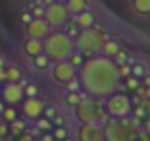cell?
<instances>
[{
  "label": "cell",
  "instance_id": "cell-11",
  "mask_svg": "<svg viewBox=\"0 0 150 141\" xmlns=\"http://www.w3.org/2000/svg\"><path fill=\"white\" fill-rule=\"evenodd\" d=\"M51 27L50 23L44 20V18H34L32 21H28L25 25V34L27 37L30 39H39V41H44L50 34H51Z\"/></svg>",
  "mask_w": 150,
  "mask_h": 141
},
{
  "label": "cell",
  "instance_id": "cell-1",
  "mask_svg": "<svg viewBox=\"0 0 150 141\" xmlns=\"http://www.w3.org/2000/svg\"><path fill=\"white\" fill-rule=\"evenodd\" d=\"M78 80L83 92L96 99H106L118 92L122 76L117 62L106 55H96L83 60L78 69Z\"/></svg>",
  "mask_w": 150,
  "mask_h": 141
},
{
  "label": "cell",
  "instance_id": "cell-36",
  "mask_svg": "<svg viewBox=\"0 0 150 141\" xmlns=\"http://www.w3.org/2000/svg\"><path fill=\"white\" fill-rule=\"evenodd\" d=\"M2 122H4V120H2V115H0V123H2Z\"/></svg>",
  "mask_w": 150,
  "mask_h": 141
},
{
  "label": "cell",
  "instance_id": "cell-2",
  "mask_svg": "<svg viewBox=\"0 0 150 141\" xmlns=\"http://www.w3.org/2000/svg\"><path fill=\"white\" fill-rule=\"evenodd\" d=\"M76 51V42L71 39V35L64 32H51L44 39V55L55 63L62 60H69V56Z\"/></svg>",
  "mask_w": 150,
  "mask_h": 141
},
{
  "label": "cell",
  "instance_id": "cell-22",
  "mask_svg": "<svg viewBox=\"0 0 150 141\" xmlns=\"http://www.w3.org/2000/svg\"><path fill=\"white\" fill-rule=\"evenodd\" d=\"M134 9L139 14H148L150 13V0H134Z\"/></svg>",
  "mask_w": 150,
  "mask_h": 141
},
{
  "label": "cell",
  "instance_id": "cell-28",
  "mask_svg": "<svg viewBox=\"0 0 150 141\" xmlns=\"http://www.w3.org/2000/svg\"><path fill=\"white\" fill-rule=\"evenodd\" d=\"M23 92H25V97H34L37 95V87L34 83H28L27 87H23Z\"/></svg>",
  "mask_w": 150,
  "mask_h": 141
},
{
  "label": "cell",
  "instance_id": "cell-16",
  "mask_svg": "<svg viewBox=\"0 0 150 141\" xmlns=\"http://www.w3.org/2000/svg\"><path fill=\"white\" fill-rule=\"evenodd\" d=\"M4 74H6V83H20V80L23 76L20 67H16V65H6Z\"/></svg>",
  "mask_w": 150,
  "mask_h": 141
},
{
  "label": "cell",
  "instance_id": "cell-14",
  "mask_svg": "<svg viewBox=\"0 0 150 141\" xmlns=\"http://www.w3.org/2000/svg\"><path fill=\"white\" fill-rule=\"evenodd\" d=\"M65 7L69 9L71 14H81L83 11L88 9V0H67L65 2Z\"/></svg>",
  "mask_w": 150,
  "mask_h": 141
},
{
  "label": "cell",
  "instance_id": "cell-27",
  "mask_svg": "<svg viewBox=\"0 0 150 141\" xmlns=\"http://www.w3.org/2000/svg\"><path fill=\"white\" fill-rule=\"evenodd\" d=\"M125 87H127L129 90H134V88L139 87V80L134 78V76H127V78H125Z\"/></svg>",
  "mask_w": 150,
  "mask_h": 141
},
{
  "label": "cell",
  "instance_id": "cell-26",
  "mask_svg": "<svg viewBox=\"0 0 150 141\" xmlns=\"http://www.w3.org/2000/svg\"><path fill=\"white\" fill-rule=\"evenodd\" d=\"M69 62H71L74 67H78V69H80V65L83 63V55H81L80 51H74V53L69 56Z\"/></svg>",
  "mask_w": 150,
  "mask_h": 141
},
{
  "label": "cell",
  "instance_id": "cell-8",
  "mask_svg": "<svg viewBox=\"0 0 150 141\" xmlns=\"http://www.w3.org/2000/svg\"><path fill=\"white\" fill-rule=\"evenodd\" d=\"M20 106H21V115H23V118H25V120L35 122V120H39L41 116H44L46 104H44V101H42L39 95L25 97V99H23V102H21Z\"/></svg>",
  "mask_w": 150,
  "mask_h": 141
},
{
  "label": "cell",
  "instance_id": "cell-32",
  "mask_svg": "<svg viewBox=\"0 0 150 141\" xmlns=\"http://www.w3.org/2000/svg\"><path fill=\"white\" fill-rule=\"evenodd\" d=\"M18 137H20V141H32V137H30L28 134H25V132H23V134H20Z\"/></svg>",
  "mask_w": 150,
  "mask_h": 141
},
{
  "label": "cell",
  "instance_id": "cell-15",
  "mask_svg": "<svg viewBox=\"0 0 150 141\" xmlns=\"http://www.w3.org/2000/svg\"><path fill=\"white\" fill-rule=\"evenodd\" d=\"M76 23H78V27H80L81 30H87V28H92V25L96 23V18H94V14L87 9V11H83L81 14H76Z\"/></svg>",
  "mask_w": 150,
  "mask_h": 141
},
{
  "label": "cell",
  "instance_id": "cell-33",
  "mask_svg": "<svg viewBox=\"0 0 150 141\" xmlns=\"http://www.w3.org/2000/svg\"><path fill=\"white\" fill-rule=\"evenodd\" d=\"M4 108H6V102L0 99V115H2V111H4Z\"/></svg>",
  "mask_w": 150,
  "mask_h": 141
},
{
  "label": "cell",
  "instance_id": "cell-5",
  "mask_svg": "<svg viewBox=\"0 0 150 141\" xmlns=\"http://www.w3.org/2000/svg\"><path fill=\"white\" fill-rule=\"evenodd\" d=\"M106 141H134V129L125 118H111L104 125Z\"/></svg>",
  "mask_w": 150,
  "mask_h": 141
},
{
  "label": "cell",
  "instance_id": "cell-30",
  "mask_svg": "<svg viewBox=\"0 0 150 141\" xmlns=\"http://www.w3.org/2000/svg\"><path fill=\"white\" fill-rule=\"evenodd\" d=\"M7 132H9V123L2 122V123H0V137H4Z\"/></svg>",
  "mask_w": 150,
  "mask_h": 141
},
{
  "label": "cell",
  "instance_id": "cell-3",
  "mask_svg": "<svg viewBox=\"0 0 150 141\" xmlns=\"http://www.w3.org/2000/svg\"><path fill=\"white\" fill-rule=\"evenodd\" d=\"M74 115L81 123H104L106 109L96 97H83L74 108Z\"/></svg>",
  "mask_w": 150,
  "mask_h": 141
},
{
  "label": "cell",
  "instance_id": "cell-35",
  "mask_svg": "<svg viewBox=\"0 0 150 141\" xmlns=\"http://www.w3.org/2000/svg\"><path fill=\"white\" fill-rule=\"evenodd\" d=\"M55 2H62V4H65V2H67V0H55Z\"/></svg>",
  "mask_w": 150,
  "mask_h": 141
},
{
  "label": "cell",
  "instance_id": "cell-25",
  "mask_svg": "<svg viewBox=\"0 0 150 141\" xmlns=\"http://www.w3.org/2000/svg\"><path fill=\"white\" fill-rule=\"evenodd\" d=\"M131 73H132V76L134 78H145L146 76V69H145V65L143 63H136V65H132L131 67Z\"/></svg>",
  "mask_w": 150,
  "mask_h": 141
},
{
  "label": "cell",
  "instance_id": "cell-13",
  "mask_svg": "<svg viewBox=\"0 0 150 141\" xmlns=\"http://www.w3.org/2000/svg\"><path fill=\"white\" fill-rule=\"evenodd\" d=\"M23 51H25V55L30 56V58L41 55V53H44V41L27 37V41L23 42Z\"/></svg>",
  "mask_w": 150,
  "mask_h": 141
},
{
  "label": "cell",
  "instance_id": "cell-23",
  "mask_svg": "<svg viewBox=\"0 0 150 141\" xmlns=\"http://www.w3.org/2000/svg\"><path fill=\"white\" fill-rule=\"evenodd\" d=\"M50 58L44 55V53H41V55H37V56H34V65L37 67V69H46L48 65H50Z\"/></svg>",
  "mask_w": 150,
  "mask_h": 141
},
{
  "label": "cell",
  "instance_id": "cell-12",
  "mask_svg": "<svg viewBox=\"0 0 150 141\" xmlns=\"http://www.w3.org/2000/svg\"><path fill=\"white\" fill-rule=\"evenodd\" d=\"M80 141H106L104 137V123H81L78 129Z\"/></svg>",
  "mask_w": 150,
  "mask_h": 141
},
{
  "label": "cell",
  "instance_id": "cell-24",
  "mask_svg": "<svg viewBox=\"0 0 150 141\" xmlns=\"http://www.w3.org/2000/svg\"><path fill=\"white\" fill-rule=\"evenodd\" d=\"M51 134H53L55 141H64V139L67 137V129H65V127H62V125H55Z\"/></svg>",
  "mask_w": 150,
  "mask_h": 141
},
{
  "label": "cell",
  "instance_id": "cell-21",
  "mask_svg": "<svg viewBox=\"0 0 150 141\" xmlns=\"http://www.w3.org/2000/svg\"><path fill=\"white\" fill-rule=\"evenodd\" d=\"M81 99H83V97L80 95V92H67V95H65V104H67V106H72V108H76L78 102H80Z\"/></svg>",
  "mask_w": 150,
  "mask_h": 141
},
{
  "label": "cell",
  "instance_id": "cell-18",
  "mask_svg": "<svg viewBox=\"0 0 150 141\" xmlns=\"http://www.w3.org/2000/svg\"><path fill=\"white\" fill-rule=\"evenodd\" d=\"M25 127H27L25 120L16 118L14 122H11V123H9V132H11L13 136H20V134H23V132H25Z\"/></svg>",
  "mask_w": 150,
  "mask_h": 141
},
{
  "label": "cell",
  "instance_id": "cell-7",
  "mask_svg": "<svg viewBox=\"0 0 150 141\" xmlns=\"http://www.w3.org/2000/svg\"><path fill=\"white\" fill-rule=\"evenodd\" d=\"M69 18H71V13L65 7V4H62V2H50L44 9V20L50 23L51 28L65 27Z\"/></svg>",
  "mask_w": 150,
  "mask_h": 141
},
{
  "label": "cell",
  "instance_id": "cell-29",
  "mask_svg": "<svg viewBox=\"0 0 150 141\" xmlns=\"http://www.w3.org/2000/svg\"><path fill=\"white\" fill-rule=\"evenodd\" d=\"M44 9H46V7L35 6V7L32 9V16H34V18H44Z\"/></svg>",
  "mask_w": 150,
  "mask_h": 141
},
{
  "label": "cell",
  "instance_id": "cell-19",
  "mask_svg": "<svg viewBox=\"0 0 150 141\" xmlns=\"http://www.w3.org/2000/svg\"><path fill=\"white\" fill-rule=\"evenodd\" d=\"M16 118H18V109H16V106H6L4 111H2V120H4L6 123H11V122H14Z\"/></svg>",
  "mask_w": 150,
  "mask_h": 141
},
{
  "label": "cell",
  "instance_id": "cell-10",
  "mask_svg": "<svg viewBox=\"0 0 150 141\" xmlns=\"http://www.w3.org/2000/svg\"><path fill=\"white\" fill-rule=\"evenodd\" d=\"M0 97L6 102V106H18L25 99L23 85L20 83H6L4 87H0Z\"/></svg>",
  "mask_w": 150,
  "mask_h": 141
},
{
  "label": "cell",
  "instance_id": "cell-20",
  "mask_svg": "<svg viewBox=\"0 0 150 141\" xmlns=\"http://www.w3.org/2000/svg\"><path fill=\"white\" fill-rule=\"evenodd\" d=\"M35 125H37V129L42 130V132H50V130L55 127L53 122H51L50 118H46V116H41L39 120H35Z\"/></svg>",
  "mask_w": 150,
  "mask_h": 141
},
{
  "label": "cell",
  "instance_id": "cell-4",
  "mask_svg": "<svg viewBox=\"0 0 150 141\" xmlns=\"http://www.w3.org/2000/svg\"><path fill=\"white\" fill-rule=\"evenodd\" d=\"M76 51H80L83 56H96V55H101L103 53V48H104V35L101 30L97 28H87V30H81L76 37Z\"/></svg>",
  "mask_w": 150,
  "mask_h": 141
},
{
  "label": "cell",
  "instance_id": "cell-34",
  "mask_svg": "<svg viewBox=\"0 0 150 141\" xmlns=\"http://www.w3.org/2000/svg\"><path fill=\"white\" fill-rule=\"evenodd\" d=\"M145 83H146V85L150 87V76H148V74H146V80H145Z\"/></svg>",
  "mask_w": 150,
  "mask_h": 141
},
{
  "label": "cell",
  "instance_id": "cell-31",
  "mask_svg": "<svg viewBox=\"0 0 150 141\" xmlns=\"http://www.w3.org/2000/svg\"><path fill=\"white\" fill-rule=\"evenodd\" d=\"M41 141H55V137H53V134H51V132H44V134H42V137H41Z\"/></svg>",
  "mask_w": 150,
  "mask_h": 141
},
{
  "label": "cell",
  "instance_id": "cell-6",
  "mask_svg": "<svg viewBox=\"0 0 150 141\" xmlns=\"http://www.w3.org/2000/svg\"><path fill=\"white\" fill-rule=\"evenodd\" d=\"M104 109H106V115L111 118H127L132 111V104H131L129 95L115 92L113 95L106 97Z\"/></svg>",
  "mask_w": 150,
  "mask_h": 141
},
{
  "label": "cell",
  "instance_id": "cell-17",
  "mask_svg": "<svg viewBox=\"0 0 150 141\" xmlns=\"http://www.w3.org/2000/svg\"><path fill=\"white\" fill-rule=\"evenodd\" d=\"M118 53H120V44H118V41H115V39H108V41L104 42L103 55H106V56L113 58V56H117Z\"/></svg>",
  "mask_w": 150,
  "mask_h": 141
},
{
  "label": "cell",
  "instance_id": "cell-9",
  "mask_svg": "<svg viewBox=\"0 0 150 141\" xmlns=\"http://www.w3.org/2000/svg\"><path fill=\"white\" fill-rule=\"evenodd\" d=\"M51 76L57 83L67 85L69 81H72L74 78H78V67H74L69 60H62V62H55L51 67Z\"/></svg>",
  "mask_w": 150,
  "mask_h": 141
}]
</instances>
